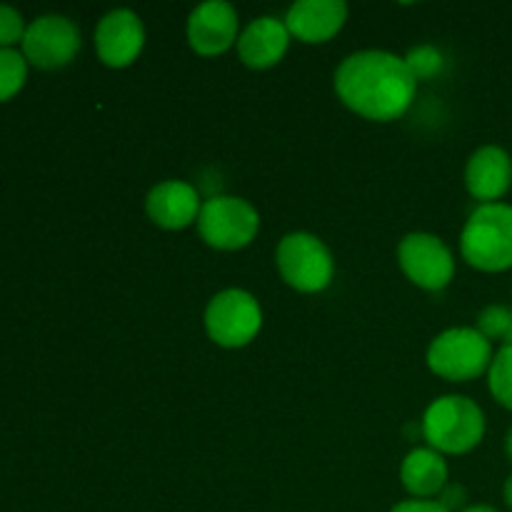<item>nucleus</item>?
<instances>
[{
    "label": "nucleus",
    "instance_id": "5701e85b",
    "mask_svg": "<svg viewBox=\"0 0 512 512\" xmlns=\"http://www.w3.org/2000/svg\"><path fill=\"white\" fill-rule=\"evenodd\" d=\"M465 498H468V495H465V488H460V485H450V488L443 490V500H438V503L453 512V510L463 508Z\"/></svg>",
    "mask_w": 512,
    "mask_h": 512
},
{
    "label": "nucleus",
    "instance_id": "9b49d317",
    "mask_svg": "<svg viewBox=\"0 0 512 512\" xmlns=\"http://www.w3.org/2000/svg\"><path fill=\"white\" fill-rule=\"evenodd\" d=\"M238 13L225 0H208L188 18V43L198 55L213 58L238 45Z\"/></svg>",
    "mask_w": 512,
    "mask_h": 512
},
{
    "label": "nucleus",
    "instance_id": "9d476101",
    "mask_svg": "<svg viewBox=\"0 0 512 512\" xmlns=\"http://www.w3.org/2000/svg\"><path fill=\"white\" fill-rule=\"evenodd\" d=\"M145 45L143 20L128 8L110 10L95 28V50L108 68H128Z\"/></svg>",
    "mask_w": 512,
    "mask_h": 512
},
{
    "label": "nucleus",
    "instance_id": "f03ea898",
    "mask_svg": "<svg viewBox=\"0 0 512 512\" xmlns=\"http://www.w3.org/2000/svg\"><path fill=\"white\" fill-rule=\"evenodd\" d=\"M423 438L440 455H465L478 448L485 435V415L475 400L465 395H443L425 410Z\"/></svg>",
    "mask_w": 512,
    "mask_h": 512
},
{
    "label": "nucleus",
    "instance_id": "6ab92c4d",
    "mask_svg": "<svg viewBox=\"0 0 512 512\" xmlns=\"http://www.w3.org/2000/svg\"><path fill=\"white\" fill-rule=\"evenodd\" d=\"M478 330L485 338L493 343L500 340L505 345H512V308L505 305H488L483 313L478 315Z\"/></svg>",
    "mask_w": 512,
    "mask_h": 512
},
{
    "label": "nucleus",
    "instance_id": "0eeeda50",
    "mask_svg": "<svg viewBox=\"0 0 512 512\" xmlns=\"http://www.w3.org/2000/svg\"><path fill=\"white\" fill-rule=\"evenodd\" d=\"M260 215L248 200L235 195H215L205 200L198 215V233L210 248L240 250L255 240Z\"/></svg>",
    "mask_w": 512,
    "mask_h": 512
},
{
    "label": "nucleus",
    "instance_id": "6e6552de",
    "mask_svg": "<svg viewBox=\"0 0 512 512\" xmlns=\"http://www.w3.org/2000/svg\"><path fill=\"white\" fill-rule=\"evenodd\" d=\"M400 270L423 290L448 288L455 275V258L448 245L430 233H410L398 245Z\"/></svg>",
    "mask_w": 512,
    "mask_h": 512
},
{
    "label": "nucleus",
    "instance_id": "39448f33",
    "mask_svg": "<svg viewBox=\"0 0 512 512\" xmlns=\"http://www.w3.org/2000/svg\"><path fill=\"white\" fill-rule=\"evenodd\" d=\"M278 273L298 293H323L335 275V260L328 245L313 233H290L275 250Z\"/></svg>",
    "mask_w": 512,
    "mask_h": 512
},
{
    "label": "nucleus",
    "instance_id": "f257e3e1",
    "mask_svg": "<svg viewBox=\"0 0 512 512\" xmlns=\"http://www.w3.org/2000/svg\"><path fill=\"white\" fill-rule=\"evenodd\" d=\"M418 80L398 58L385 50H360L348 55L335 70V93L345 108L365 120L390 123L408 113Z\"/></svg>",
    "mask_w": 512,
    "mask_h": 512
},
{
    "label": "nucleus",
    "instance_id": "b1692460",
    "mask_svg": "<svg viewBox=\"0 0 512 512\" xmlns=\"http://www.w3.org/2000/svg\"><path fill=\"white\" fill-rule=\"evenodd\" d=\"M503 495H505V503H508V508L512 510V475L508 478V483H505Z\"/></svg>",
    "mask_w": 512,
    "mask_h": 512
},
{
    "label": "nucleus",
    "instance_id": "393cba45",
    "mask_svg": "<svg viewBox=\"0 0 512 512\" xmlns=\"http://www.w3.org/2000/svg\"><path fill=\"white\" fill-rule=\"evenodd\" d=\"M463 512H498V510L490 508V505H473V508H465Z\"/></svg>",
    "mask_w": 512,
    "mask_h": 512
},
{
    "label": "nucleus",
    "instance_id": "f8f14e48",
    "mask_svg": "<svg viewBox=\"0 0 512 512\" xmlns=\"http://www.w3.org/2000/svg\"><path fill=\"white\" fill-rule=\"evenodd\" d=\"M348 20V5L343 0H298L285 15L290 38L308 45L328 43L343 30Z\"/></svg>",
    "mask_w": 512,
    "mask_h": 512
},
{
    "label": "nucleus",
    "instance_id": "f3484780",
    "mask_svg": "<svg viewBox=\"0 0 512 512\" xmlns=\"http://www.w3.org/2000/svg\"><path fill=\"white\" fill-rule=\"evenodd\" d=\"M28 78V60L13 48H0V100H10Z\"/></svg>",
    "mask_w": 512,
    "mask_h": 512
},
{
    "label": "nucleus",
    "instance_id": "4468645a",
    "mask_svg": "<svg viewBox=\"0 0 512 512\" xmlns=\"http://www.w3.org/2000/svg\"><path fill=\"white\" fill-rule=\"evenodd\" d=\"M468 193L483 205L498 203L512 185V158L498 145H485L475 150L465 168Z\"/></svg>",
    "mask_w": 512,
    "mask_h": 512
},
{
    "label": "nucleus",
    "instance_id": "412c9836",
    "mask_svg": "<svg viewBox=\"0 0 512 512\" xmlns=\"http://www.w3.org/2000/svg\"><path fill=\"white\" fill-rule=\"evenodd\" d=\"M25 30L28 25H25L23 15L10 5L0 3V48H13L15 43H23Z\"/></svg>",
    "mask_w": 512,
    "mask_h": 512
},
{
    "label": "nucleus",
    "instance_id": "2eb2a0df",
    "mask_svg": "<svg viewBox=\"0 0 512 512\" xmlns=\"http://www.w3.org/2000/svg\"><path fill=\"white\" fill-rule=\"evenodd\" d=\"M290 45V33L285 28V20L255 18L238 38V55L248 68L268 70L285 58Z\"/></svg>",
    "mask_w": 512,
    "mask_h": 512
},
{
    "label": "nucleus",
    "instance_id": "ddd939ff",
    "mask_svg": "<svg viewBox=\"0 0 512 512\" xmlns=\"http://www.w3.org/2000/svg\"><path fill=\"white\" fill-rule=\"evenodd\" d=\"M200 208L203 203H200L198 190L183 180L158 183L145 198V213L163 230H183L198 223Z\"/></svg>",
    "mask_w": 512,
    "mask_h": 512
},
{
    "label": "nucleus",
    "instance_id": "20e7f679",
    "mask_svg": "<svg viewBox=\"0 0 512 512\" xmlns=\"http://www.w3.org/2000/svg\"><path fill=\"white\" fill-rule=\"evenodd\" d=\"M493 343L478 328H450L428 348V368L450 383H468L493 365Z\"/></svg>",
    "mask_w": 512,
    "mask_h": 512
},
{
    "label": "nucleus",
    "instance_id": "dca6fc26",
    "mask_svg": "<svg viewBox=\"0 0 512 512\" xmlns=\"http://www.w3.org/2000/svg\"><path fill=\"white\" fill-rule=\"evenodd\" d=\"M400 480L415 500L433 498L448 485V465L438 450L415 448L400 465Z\"/></svg>",
    "mask_w": 512,
    "mask_h": 512
},
{
    "label": "nucleus",
    "instance_id": "a878e982",
    "mask_svg": "<svg viewBox=\"0 0 512 512\" xmlns=\"http://www.w3.org/2000/svg\"><path fill=\"white\" fill-rule=\"evenodd\" d=\"M508 455H510V460H512V430H510V435H508Z\"/></svg>",
    "mask_w": 512,
    "mask_h": 512
},
{
    "label": "nucleus",
    "instance_id": "423d86ee",
    "mask_svg": "<svg viewBox=\"0 0 512 512\" xmlns=\"http://www.w3.org/2000/svg\"><path fill=\"white\" fill-rule=\"evenodd\" d=\"M263 328L260 303L240 288H228L213 295L205 308V330L220 348H245Z\"/></svg>",
    "mask_w": 512,
    "mask_h": 512
},
{
    "label": "nucleus",
    "instance_id": "a211bd4d",
    "mask_svg": "<svg viewBox=\"0 0 512 512\" xmlns=\"http://www.w3.org/2000/svg\"><path fill=\"white\" fill-rule=\"evenodd\" d=\"M488 385L493 398L503 408L512 410V345H505L495 353L493 365L488 370Z\"/></svg>",
    "mask_w": 512,
    "mask_h": 512
},
{
    "label": "nucleus",
    "instance_id": "aec40b11",
    "mask_svg": "<svg viewBox=\"0 0 512 512\" xmlns=\"http://www.w3.org/2000/svg\"><path fill=\"white\" fill-rule=\"evenodd\" d=\"M405 65H408L413 78L420 83V80H430L435 78V75L443 73L445 58L438 48H433V45H418V48H413L405 55Z\"/></svg>",
    "mask_w": 512,
    "mask_h": 512
},
{
    "label": "nucleus",
    "instance_id": "7ed1b4c3",
    "mask_svg": "<svg viewBox=\"0 0 512 512\" xmlns=\"http://www.w3.org/2000/svg\"><path fill=\"white\" fill-rule=\"evenodd\" d=\"M460 253L465 263L483 273L512 268V205H478L460 235Z\"/></svg>",
    "mask_w": 512,
    "mask_h": 512
},
{
    "label": "nucleus",
    "instance_id": "1a4fd4ad",
    "mask_svg": "<svg viewBox=\"0 0 512 512\" xmlns=\"http://www.w3.org/2000/svg\"><path fill=\"white\" fill-rule=\"evenodd\" d=\"M20 45L28 63L43 70H55L68 65L78 55L80 30L65 15H40L28 25Z\"/></svg>",
    "mask_w": 512,
    "mask_h": 512
},
{
    "label": "nucleus",
    "instance_id": "4be33fe9",
    "mask_svg": "<svg viewBox=\"0 0 512 512\" xmlns=\"http://www.w3.org/2000/svg\"><path fill=\"white\" fill-rule=\"evenodd\" d=\"M390 512H450L438 503V500H403Z\"/></svg>",
    "mask_w": 512,
    "mask_h": 512
}]
</instances>
